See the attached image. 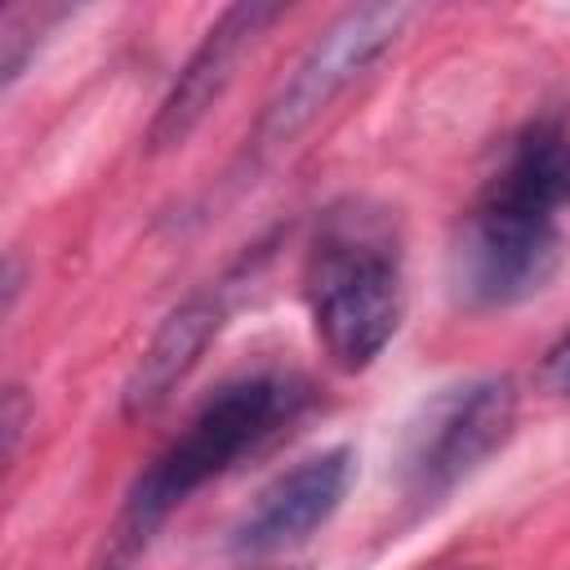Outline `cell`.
<instances>
[{"mask_svg": "<svg viewBox=\"0 0 570 570\" xmlns=\"http://www.w3.org/2000/svg\"><path fill=\"white\" fill-rule=\"evenodd\" d=\"M414 18L410 4H356L343 9L294 62V71L281 80V89L263 102L254 134L245 138V156L258 165L272 151L289 147L347 85H356L405 31Z\"/></svg>", "mask_w": 570, "mask_h": 570, "instance_id": "277c9868", "label": "cell"}, {"mask_svg": "<svg viewBox=\"0 0 570 570\" xmlns=\"http://www.w3.org/2000/svg\"><path fill=\"white\" fill-rule=\"evenodd\" d=\"M561 258L566 232L552 214H530L476 196L450 245V289L463 307L476 312L517 307L552 285Z\"/></svg>", "mask_w": 570, "mask_h": 570, "instance_id": "5b68a950", "label": "cell"}, {"mask_svg": "<svg viewBox=\"0 0 570 570\" xmlns=\"http://www.w3.org/2000/svg\"><path fill=\"white\" fill-rule=\"evenodd\" d=\"M539 383H543L548 392H557V396H570V330L543 352V361H539Z\"/></svg>", "mask_w": 570, "mask_h": 570, "instance_id": "8fae6325", "label": "cell"}, {"mask_svg": "<svg viewBox=\"0 0 570 570\" xmlns=\"http://www.w3.org/2000/svg\"><path fill=\"white\" fill-rule=\"evenodd\" d=\"M53 18H62V9H36V4H9L4 9V18H0V71H4V85H13L22 76V67L36 53L40 31Z\"/></svg>", "mask_w": 570, "mask_h": 570, "instance_id": "30bf717a", "label": "cell"}, {"mask_svg": "<svg viewBox=\"0 0 570 570\" xmlns=\"http://www.w3.org/2000/svg\"><path fill=\"white\" fill-rule=\"evenodd\" d=\"M401 281L396 236L374 209L352 200L321 218L303 263V303L330 365L356 374L383 356L405 307Z\"/></svg>", "mask_w": 570, "mask_h": 570, "instance_id": "7a4b0ae2", "label": "cell"}, {"mask_svg": "<svg viewBox=\"0 0 570 570\" xmlns=\"http://www.w3.org/2000/svg\"><path fill=\"white\" fill-rule=\"evenodd\" d=\"M307 379L289 370H245L218 383L134 476L94 570H134L174 508H183L200 485L218 481L240 459L276 441L307 410Z\"/></svg>", "mask_w": 570, "mask_h": 570, "instance_id": "6da1fadb", "label": "cell"}, {"mask_svg": "<svg viewBox=\"0 0 570 570\" xmlns=\"http://www.w3.org/2000/svg\"><path fill=\"white\" fill-rule=\"evenodd\" d=\"M232 316V281H214L191 289L151 334V343L142 347V356L134 361L125 387H120V410L125 419H147L156 414L178 383L200 365L205 347L223 334Z\"/></svg>", "mask_w": 570, "mask_h": 570, "instance_id": "ba28073f", "label": "cell"}, {"mask_svg": "<svg viewBox=\"0 0 570 570\" xmlns=\"http://www.w3.org/2000/svg\"><path fill=\"white\" fill-rule=\"evenodd\" d=\"M521 392L508 374H468L428 392L405 419L396 485L414 508H436L517 428Z\"/></svg>", "mask_w": 570, "mask_h": 570, "instance_id": "3957f363", "label": "cell"}, {"mask_svg": "<svg viewBox=\"0 0 570 570\" xmlns=\"http://www.w3.org/2000/svg\"><path fill=\"white\" fill-rule=\"evenodd\" d=\"M481 196L530 209V214H552L570 205V125L566 116H534L525 120L508 147Z\"/></svg>", "mask_w": 570, "mask_h": 570, "instance_id": "9c48e42d", "label": "cell"}, {"mask_svg": "<svg viewBox=\"0 0 570 570\" xmlns=\"http://www.w3.org/2000/svg\"><path fill=\"white\" fill-rule=\"evenodd\" d=\"M276 18H285V4L240 0V4H227L209 22V31L200 36V45L191 49V58L183 62L178 80L169 85V94L160 98V107L147 125V156H165L196 134V125L209 116V107L232 85L240 58L263 40V31Z\"/></svg>", "mask_w": 570, "mask_h": 570, "instance_id": "8992f818", "label": "cell"}, {"mask_svg": "<svg viewBox=\"0 0 570 570\" xmlns=\"http://www.w3.org/2000/svg\"><path fill=\"white\" fill-rule=\"evenodd\" d=\"M0 428H4V459H13L18 441H22V428H27V392L18 383L4 387V419H0Z\"/></svg>", "mask_w": 570, "mask_h": 570, "instance_id": "7c38bea8", "label": "cell"}, {"mask_svg": "<svg viewBox=\"0 0 570 570\" xmlns=\"http://www.w3.org/2000/svg\"><path fill=\"white\" fill-rule=\"evenodd\" d=\"M347 485H352V450L347 445L298 459L294 468H285L254 494V503L232 525V548L236 552H281L289 543L316 534L347 499Z\"/></svg>", "mask_w": 570, "mask_h": 570, "instance_id": "52a82bcc", "label": "cell"}]
</instances>
